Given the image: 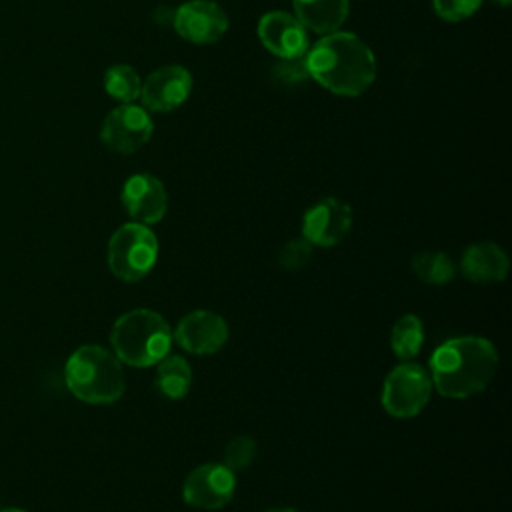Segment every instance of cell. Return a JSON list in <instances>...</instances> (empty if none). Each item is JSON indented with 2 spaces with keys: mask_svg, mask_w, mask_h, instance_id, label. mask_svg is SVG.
I'll list each match as a JSON object with an SVG mask.
<instances>
[{
  "mask_svg": "<svg viewBox=\"0 0 512 512\" xmlns=\"http://www.w3.org/2000/svg\"><path fill=\"white\" fill-rule=\"evenodd\" d=\"M498 368L496 346L482 336H454L430 356L432 388L446 398H470L482 392Z\"/></svg>",
  "mask_w": 512,
  "mask_h": 512,
  "instance_id": "obj_2",
  "label": "cell"
},
{
  "mask_svg": "<svg viewBox=\"0 0 512 512\" xmlns=\"http://www.w3.org/2000/svg\"><path fill=\"white\" fill-rule=\"evenodd\" d=\"M482 0H432L434 12L448 22H460L480 8Z\"/></svg>",
  "mask_w": 512,
  "mask_h": 512,
  "instance_id": "obj_24",
  "label": "cell"
},
{
  "mask_svg": "<svg viewBox=\"0 0 512 512\" xmlns=\"http://www.w3.org/2000/svg\"><path fill=\"white\" fill-rule=\"evenodd\" d=\"M270 80L280 88H298L310 80L304 56L298 58H278L270 68Z\"/></svg>",
  "mask_w": 512,
  "mask_h": 512,
  "instance_id": "obj_21",
  "label": "cell"
},
{
  "mask_svg": "<svg viewBox=\"0 0 512 512\" xmlns=\"http://www.w3.org/2000/svg\"><path fill=\"white\" fill-rule=\"evenodd\" d=\"M0 510H2V508H0Z\"/></svg>",
  "mask_w": 512,
  "mask_h": 512,
  "instance_id": "obj_28",
  "label": "cell"
},
{
  "mask_svg": "<svg viewBox=\"0 0 512 512\" xmlns=\"http://www.w3.org/2000/svg\"><path fill=\"white\" fill-rule=\"evenodd\" d=\"M158 260V238L140 222L122 224L108 240L106 262L122 282H138L148 276Z\"/></svg>",
  "mask_w": 512,
  "mask_h": 512,
  "instance_id": "obj_5",
  "label": "cell"
},
{
  "mask_svg": "<svg viewBox=\"0 0 512 512\" xmlns=\"http://www.w3.org/2000/svg\"><path fill=\"white\" fill-rule=\"evenodd\" d=\"M294 16L306 30L316 34L336 32L348 16V0H292Z\"/></svg>",
  "mask_w": 512,
  "mask_h": 512,
  "instance_id": "obj_16",
  "label": "cell"
},
{
  "mask_svg": "<svg viewBox=\"0 0 512 512\" xmlns=\"http://www.w3.org/2000/svg\"><path fill=\"white\" fill-rule=\"evenodd\" d=\"M510 260L494 242L470 244L460 260V272L474 284H496L508 276Z\"/></svg>",
  "mask_w": 512,
  "mask_h": 512,
  "instance_id": "obj_15",
  "label": "cell"
},
{
  "mask_svg": "<svg viewBox=\"0 0 512 512\" xmlns=\"http://www.w3.org/2000/svg\"><path fill=\"white\" fill-rule=\"evenodd\" d=\"M174 28L192 44H212L226 34L228 16L212 0H188L174 12Z\"/></svg>",
  "mask_w": 512,
  "mask_h": 512,
  "instance_id": "obj_11",
  "label": "cell"
},
{
  "mask_svg": "<svg viewBox=\"0 0 512 512\" xmlns=\"http://www.w3.org/2000/svg\"><path fill=\"white\" fill-rule=\"evenodd\" d=\"M494 2H496V4H502V6H508L512 0H494Z\"/></svg>",
  "mask_w": 512,
  "mask_h": 512,
  "instance_id": "obj_27",
  "label": "cell"
},
{
  "mask_svg": "<svg viewBox=\"0 0 512 512\" xmlns=\"http://www.w3.org/2000/svg\"><path fill=\"white\" fill-rule=\"evenodd\" d=\"M142 80L138 72L128 64H114L104 74V90L108 96L122 104H130L140 98Z\"/></svg>",
  "mask_w": 512,
  "mask_h": 512,
  "instance_id": "obj_20",
  "label": "cell"
},
{
  "mask_svg": "<svg viewBox=\"0 0 512 512\" xmlns=\"http://www.w3.org/2000/svg\"><path fill=\"white\" fill-rule=\"evenodd\" d=\"M310 80L338 96H360L376 78V58L368 44L352 32L324 34L304 54Z\"/></svg>",
  "mask_w": 512,
  "mask_h": 512,
  "instance_id": "obj_1",
  "label": "cell"
},
{
  "mask_svg": "<svg viewBox=\"0 0 512 512\" xmlns=\"http://www.w3.org/2000/svg\"><path fill=\"white\" fill-rule=\"evenodd\" d=\"M64 380L72 396L86 404H112L126 390L122 362L112 350L98 344H84L70 354Z\"/></svg>",
  "mask_w": 512,
  "mask_h": 512,
  "instance_id": "obj_3",
  "label": "cell"
},
{
  "mask_svg": "<svg viewBox=\"0 0 512 512\" xmlns=\"http://www.w3.org/2000/svg\"><path fill=\"white\" fill-rule=\"evenodd\" d=\"M424 344V324L416 314L400 316L390 332V346L396 358L408 362L418 356Z\"/></svg>",
  "mask_w": 512,
  "mask_h": 512,
  "instance_id": "obj_18",
  "label": "cell"
},
{
  "mask_svg": "<svg viewBox=\"0 0 512 512\" xmlns=\"http://www.w3.org/2000/svg\"><path fill=\"white\" fill-rule=\"evenodd\" d=\"M314 246L306 238L288 240L278 252V264L284 270H300L308 264Z\"/></svg>",
  "mask_w": 512,
  "mask_h": 512,
  "instance_id": "obj_23",
  "label": "cell"
},
{
  "mask_svg": "<svg viewBox=\"0 0 512 512\" xmlns=\"http://www.w3.org/2000/svg\"><path fill=\"white\" fill-rule=\"evenodd\" d=\"M192 90V74L178 64L160 66L146 76L140 88V100L146 110L170 112L184 104Z\"/></svg>",
  "mask_w": 512,
  "mask_h": 512,
  "instance_id": "obj_12",
  "label": "cell"
},
{
  "mask_svg": "<svg viewBox=\"0 0 512 512\" xmlns=\"http://www.w3.org/2000/svg\"><path fill=\"white\" fill-rule=\"evenodd\" d=\"M122 206L140 224H156L164 218L168 208V194L164 184L146 172L132 174L122 186Z\"/></svg>",
  "mask_w": 512,
  "mask_h": 512,
  "instance_id": "obj_14",
  "label": "cell"
},
{
  "mask_svg": "<svg viewBox=\"0 0 512 512\" xmlns=\"http://www.w3.org/2000/svg\"><path fill=\"white\" fill-rule=\"evenodd\" d=\"M152 118L146 108L136 104H120L110 110L100 128L102 144L118 154L140 150L152 136Z\"/></svg>",
  "mask_w": 512,
  "mask_h": 512,
  "instance_id": "obj_8",
  "label": "cell"
},
{
  "mask_svg": "<svg viewBox=\"0 0 512 512\" xmlns=\"http://www.w3.org/2000/svg\"><path fill=\"white\" fill-rule=\"evenodd\" d=\"M172 338L190 354H214L228 340V322L214 310H192L180 318Z\"/></svg>",
  "mask_w": 512,
  "mask_h": 512,
  "instance_id": "obj_10",
  "label": "cell"
},
{
  "mask_svg": "<svg viewBox=\"0 0 512 512\" xmlns=\"http://www.w3.org/2000/svg\"><path fill=\"white\" fill-rule=\"evenodd\" d=\"M236 492V472L222 462L196 466L182 484V498L188 506L200 510L224 508Z\"/></svg>",
  "mask_w": 512,
  "mask_h": 512,
  "instance_id": "obj_7",
  "label": "cell"
},
{
  "mask_svg": "<svg viewBox=\"0 0 512 512\" xmlns=\"http://www.w3.org/2000/svg\"><path fill=\"white\" fill-rule=\"evenodd\" d=\"M0 512H26V510H20V508H6V510H0Z\"/></svg>",
  "mask_w": 512,
  "mask_h": 512,
  "instance_id": "obj_26",
  "label": "cell"
},
{
  "mask_svg": "<svg viewBox=\"0 0 512 512\" xmlns=\"http://www.w3.org/2000/svg\"><path fill=\"white\" fill-rule=\"evenodd\" d=\"M256 452H258L256 440L248 434H238L224 446L222 464L232 472H240L252 464V460L256 458Z\"/></svg>",
  "mask_w": 512,
  "mask_h": 512,
  "instance_id": "obj_22",
  "label": "cell"
},
{
  "mask_svg": "<svg viewBox=\"0 0 512 512\" xmlns=\"http://www.w3.org/2000/svg\"><path fill=\"white\" fill-rule=\"evenodd\" d=\"M352 228V208L334 196L320 198L302 216V238L312 246L332 248L340 244Z\"/></svg>",
  "mask_w": 512,
  "mask_h": 512,
  "instance_id": "obj_9",
  "label": "cell"
},
{
  "mask_svg": "<svg viewBox=\"0 0 512 512\" xmlns=\"http://www.w3.org/2000/svg\"><path fill=\"white\" fill-rule=\"evenodd\" d=\"M266 512H298V510L288 508V506H278V508H270V510H266Z\"/></svg>",
  "mask_w": 512,
  "mask_h": 512,
  "instance_id": "obj_25",
  "label": "cell"
},
{
  "mask_svg": "<svg viewBox=\"0 0 512 512\" xmlns=\"http://www.w3.org/2000/svg\"><path fill=\"white\" fill-rule=\"evenodd\" d=\"M258 38L278 58H298L310 48L306 28L296 16L284 10H272L260 18Z\"/></svg>",
  "mask_w": 512,
  "mask_h": 512,
  "instance_id": "obj_13",
  "label": "cell"
},
{
  "mask_svg": "<svg viewBox=\"0 0 512 512\" xmlns=\"http://www.w3.org/2000/svg\"><path fill=\"white\" fill-rule=\"evenodd\" d=\"M410 268L418 280L432 286L448 284L456 276L454 260L444 252H434V250H424L412 256Z\"/></svg>",
  "mask_w": 512,
  "mask_h": 512,
  "instance_id": "obj_19",
  "label": "cell"
},
{
  "mask_svg": "<svg viewBox=\"0 0 512 512\" xmlns=\"http://www.w3.org/2000/svg\"><path fill=\"white\" fill-rule=\"evenodd\" d=\"M432 396L430 374L416 362H402L390 370L382 384V408L394 418L418 416Z\"/></svg>",
  "mask_w": 512,
  "mask_h": 512,
  "instance_id": "obj_6",
  "label": "cell"
},
{
  "mask_svg": "<svg viewBox=\"0 0 512 512\" xmlns=\"http://www.w3.org/2000/svg\"><path fill=\"white\" fill-rule=\"evenodd\" d=\"M170 324L150 308L124 312L110 330L112 352L122 364L134 368L156 366L172 348Z\"/></svg>",
  "mask_w": 512,
  "mask_h": 512,
  "instance_id": "obj_4",
  "label": "cell"
},
{
  "mask_svg": "<svg viewBox=\"0 0 512 512\" xmlns=\"http://www.w3.org/2000/svg\"><path fill=\"white\" fill-rule=\"evenodd\" d=\"M192 386V366L180 354H166L156 364L154 388L168 400H182Z\"/></svg>",
  "mask_w": 512,
  "mask_h": 512,
  "instance_id": "obj_17",
  "label": "cell"
}]
</instances>
